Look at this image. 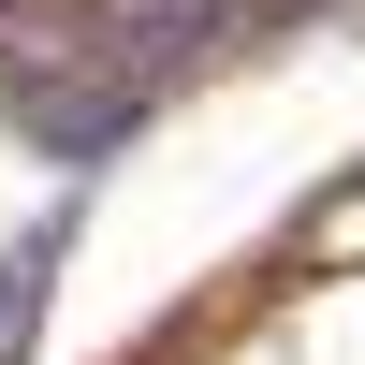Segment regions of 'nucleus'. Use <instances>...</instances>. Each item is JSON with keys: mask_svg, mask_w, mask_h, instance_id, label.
I'll use <instances>...</instances> for the list:
<instances>
[{"mask_svg": "<svg viewBox=\"0 0 365 365\" xmlns=\"http://www.w3.org/2000/svg\"><path fill=\"white\" fill-rule=\"evenodd\" d=\"M73 234H88V190H58L44 220H15V234H0V365H29V336H44V292H58V263H73Z\"/></svg>", "mask_w": 365, "mask_h": 365, "instance_id": "f257e3e1", "label": "nucleus"}]
</instances>
